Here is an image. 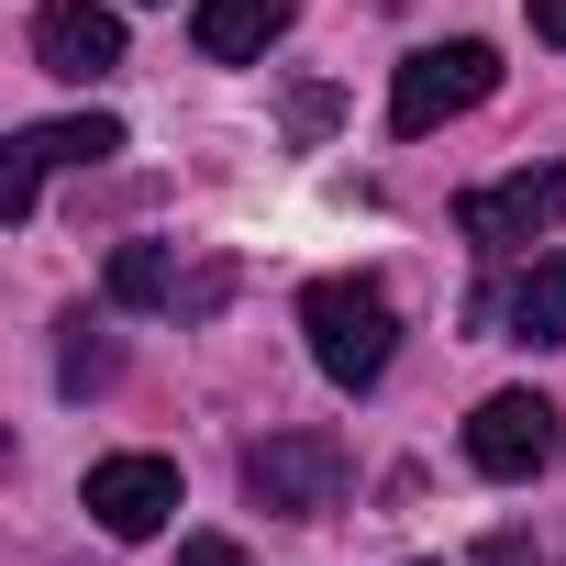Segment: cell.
Here are the masks:
<instances>
[{
    "label": "cell",
    "instance_id": "cell-1",
    "mask_svg": "<svg viewBox=\"0 0 566 566\" xmlns=\"http://www.w3.org/2000/svg\"><path fill=\"white\" fill-rule=\"evenodd\" d=\"M301 334H312V367L334 389H378L389 345H400V312L378 277H312V301H301Z\"/></svg>",
    "mask_w": 566,
    "mask_h": 566
},
{
    "label": "cell",
    "instance_id": "cell-13",
    "mask_svg": "<svg viewBox=\"0 0 566 566\" xmlns=\"http://www.w3.org/2000/svg\"><path fill=\"white\" fill-rule=\"evenodd\" d=\"M56 378H67V400H90V389H112V345H101L90 323H67V367H56Z\"/></svg>",
    "mask_w": 566,
    "mask_h": 566
},
{
    "label": "cell",
    "instance_id": "cell-15",
    "mask_svg": "<svg viewBox=\"0 0 566 566\" xmlns=\"http://www.w3.org/2000/svg\"><path fill=\"white\" fill-rule=\"evenodd\" d=\"M478 566H544V555H533L522 533H489V544H478Z\"/></svg>",
    "mask_w": 566,
    "mask_h": 566
},
{
    "label": "cell",
    "instance_id": "cell-9",
    "mask_svg": "<svg viewBox=\"0 0 566 566\" xmlns=\"http://www.w3.org/2000/svg\"><path fill=\"white\" fill-rule=\"evenodd\" d=\"M290 12H301V0H200V12H189V45H200L211 67H255L277 34H290Z\"/></svg>",
    "mask_w": 566,
    "mask_h": 566
},
{
    "label": "cell",
    "instance_id": "cell-2",
    "mask_svg": "<svg viewBox=\"0 0 566 566\" xmlns=\"http://www.w3.org/2000/svg\"><path fill=\"white\" fill-rule=\"evenodd\" d=\"M489 90H500V56H489L478 34H455V45H422V56H400V78H389V134H433V123L478 112Z\"/></svg>",
    "mask_w": 566,
    "mask_h": 566
},
{
    "label": "cell",
    "instance_id": "cell-14",
    "mask_svg": "<svg viewBox=\"0 0 566 566\" xmlns=\"http://www.w3.org/2000/svg\"><path fill=\"white\" fill-rule=\"evenodd\" d=\"M178 566H244V544H233V533H189V544H178Z\"/></svg>",
    "mask_w": 566,
    "mask_h": 566
},
{
    "label": "cell",
    "instance_id": "cell-4",
    "mask_svg": "<svg viewBox=\"0 0 566 566\" xmlns=\"http://www.w3.org/2000/svg\"><path fill=\"white\" fill-rule=\"evenodd\" d=\"M555 222H566V156H544V167L489 178V189L455 200V233L489 244V255H511V244H533V233H555Z\"/></svg>",
    "mask_w": 566,
    "mask_h": 566
},
{
    "label": "cell",
    "instance_id": "cell-3",
    "mask_svg": "<svg viewBox=\"0 0 566 566\" xmlns=\"http://www.w3.org/2000/svg\"><path fill=\"white\" fill-rule=\"evenodd\" d=\"M345 444L334 433H266V444H244V500L255 511H277V522H312V511H334L345 500Z\"/></svg>",
    "mask_w": 566,
    "mask_h": 566
},
{
    "label": "cell",
    "instance_id": "cell-10",
    "mask_svg": "<svg viewBox=\"0 0 566 566\" xmlns=\"http://www.w3.org/2000/svg\"><path fill=\"white\" fill-rule=\"evenodd\" d=\"M112 301H123V312L189 301V290H178V255H167V244H112Z\"/></svg>",
    "mask_w": 566,
    "mask_h": 566
},
{
    "label": "cell",
    "instance_id": "cell-7",
    "mask_svg": "<svg viewBox=\"0 0 566 566\" xmlns=\"http://www.w3.org/2000/svg\"><path fill=\"white\" fill-rule=\"evenodd\" d=\"M34 67L45 78H112L123 67V23L101 0H45L34 12Z\"/></svg>",
    "mask_w": 566,
    "mask_h": 566
},
{
    "label": "cell",
    "instance_id": "cell-5",
    "mask_svg": "<svg viewBox=\"0 0 566 566\" xmlns=\"http://www.w3.org/2000/svg\"><path fill=\"white\" fill-rule=\"evenodd\" d=\"M467 467L478 478H544L555 467V400L544 389H489L467 422Z\"/></svg>",
    "mask_w": 566,
    "mask_h": 566
},
{
    "label": "cell",
    "instance_id": "cell-16",
    "mask_svg": "<svg viewBox=\"0 0 566 566\" xmlns=\"http://www.w3.org/2000/svg\"><path fill=\"white\" fill-rule=\"evenodd\" d=\"M533 34H544V45H566V0H533Z\"/></svg>",
    "mask_w": 566,
    "mask_h": 566
},
{
    "label": "cell",
    "instance_id": "cell-11",
    "mask_svg": "<svg viewBox=\"0 0 566 566\" xmlns=\"http://www.w3.org/2000/svg\"><path fill=\"white\" fill-rule=\"evenodd\" d=\"M34 145H45V167H101V156H123V123L78 112V123H34Z\"/></svg>",
    "mask_w": 566,
    "mask_h": 566
},
{
    "label": "cell",
    "instance_id": "cell-12",
    "mask_svg": "<svg viewBox=\"0 0 566 566\" xmlns=\"http://www.w3.org/2000/svg\"><path fill=\"white\" fill-rule=\"evenodd\" d=\"M34 189H45V145H34V134H12V145H0V211L34 222Z\"/></svg>",
    "mask_w": 566,
    "mask_h": 566
},
{
    "label": "cell",
    "instance_id": "cell-8",
    "mask_svg": "<svg viewBox=\"0 0 566 566\" xmlns=\"http://www.w3.org/2000/svg\"><path fill=\"white\" fill-rule=\"evenodd\" d=\"M478 323H500L511 345H566V255H533L522 277L478 290Z\"/></svg>",
    "mask_w": 566,
    "mask_h": 566
},
{
    "label": "cell",
    "instance_id": "cell-6",
    "mask_svg": "<svg viewBox=\"0 0 566 566\" xmlns=\"http://www.w3.org/2000/svg\"><path fill=\"white\" fill-rule=\"evenodd\" d=\"M90 522L112 544H145L178 522V455H101L90 467Z\"/></svg>",
    "mask_w": 566,
    "mask_h": 566
}]
</instances>
